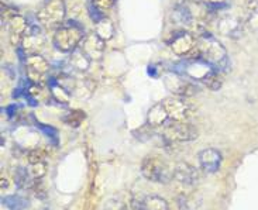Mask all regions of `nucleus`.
I'll list each match as a JSON object with an SVG mask.
<instances>
[{
	"label": "nucleus",
	"instance_id": "nucleus-1",
	"mask_svg": "<svg viewBox=\"0 0 258 210\" xmlns=\"http://www.w3.org/2000/svg\"><path fill=\"white\" fill-rule=\"evenodd\" d=\"M196 45L201 49L203 61L209 63L215 69L223 72L229 66L227 51L222 45V42L216 40L213 35H210L209 33H202L198 37Z\"/></svg>",
	"mask_w": 258,
	"mask_h": 210
},
{
	"label": "nucleus",
	"instance_id": "nucleus-2",
	"mask_svg": "<svg viewBox=\"0 0 258 210\" xmlns=\"http://www.w3.org/2000/svg\"><path fill=\"white\" fill-rule=\"evenodd\" d=\"M84 26L77 20L71 19L68 21H63L62 26L56 28L52 42L55 48L61 52H72L79 47L85 37Z\"/></svg>",
	"mask_w": 258,
	"mask_h": 210
},
{
	"label": "nucleus",
	"instance_id": "nucleus-3",
	"mask_svg": "<svg viewBox=\"0 0 258 210\" xmlns=\"http://www.w3.org/2000/svg\"><path fill=\"white\" fill-rule=\"evenodd\" d=\"M141 174L143 176L155 183H169L172 176V169H169L167 162H164L160 157L147 155L141 162Z\"/></svg>",
	"mask_w": 258,
	"mask_h": 210
},
{
	"label": "nucleus",
	"instance_id": "nucleus-4",
	"mask_svg": "<svg viewBox=\"0 0 258 210\" xmlns=\"http://www.w3.org/2000/svg\"><path fill=\"white\" fill-rule=\"evenodd\" d=\"M67 16V5L63 0H48L44 6L38 10L37 19L42 27L52 30L62 26Z\"/></svg>",
	"mask_w": 258,
	"mask_h": 210
},
{
	"label": "nucleus",
	"instance_id": "nucleus-5",
	"mask_svg": "<svg viewBox=\"0 0 258 210\" xmlns=\"http://www.w3.org/2000/svg\"><path fill=\"white\" fill-rule=\"evenodd\" d=\"M164 137L171 141H194L199 137L196 127L188 121H169L164 126Z\"/></svg>",
	"mask_w": 258,
	"mask_h": 210
},
{
	"label": "nucleus",
	"instance_id": "nucleus-6",
	"mask_svg": "<svg viewBox=\"0 0 258 210\" xmlns=\"http://www.w3.org/2000/svg\"><path fill=\"white\" fill-rule=\"evenodd\" d=\"M49 72V62L41 54L27 55L26 58V74L31 84H44Z\"/></svg>",
	"mask_w": 258,
	"mask_h": 210
},
{
	"label": "nucleus",
	"instance_id": "nucleus-7",
	"mask_svg": "<svg viewBox=\"0 0 258 210\" xmlns=\"http://www.w3.org/2000/svg\"><path fill=\"white\" fill-rule=\"evenodd\" d=\"M44 47H45V35L42 33L41 27L35 24H28L27 31L21 41L23 52L26 55H35L40 54Z\"/></svg>",
	"mask_w": 258,
	"mask_h": 210
},
{
	"label": "nucleus",
	"instance_id": "nucleus-8",
	"mask_svg": "<svg viewBox=\"0 0 258 210\" xmlns=\"http://www.w3.org/2000/svg\"><path fill=\"white\" fill-rule=\"evenodd\" d=\"M162 103L167 109L169 121H188L194 112V109L186 100V98H179V96L167 98Z\"/></svg>",
	"mask_w": 258,
	"mask_h": 210
},
{
	"label": "nucleus",
	"instance_id": "nucleus-9",
	"mask_svg": "<svg viewBox=\"0 0 258 210\" xmlns=\"http://www.w3.org/2000/svg\"><path fill=\"white\" fill-rule=\"evenodd\" d=\"M164 85L168 91L179 98H190L198 92V88L192 81L179 77L176 74H169L164 78Z\"/></svg>",
	"mask_w": 258,
	"mask_h": 210
},
{
	"label": "nucleus",
	"instance_id": "nucleus-10",
	"mask_svg": "<svg viewBox=\"0 0 258 210\" xmlns=\"http://www.w3.org/2000/svg\"><path fill=\"white\" fill-rule=\"evenodd\" d=\"M196 42H198V37H195V34L189 31H178L172 35L168 44L175 55L185 56L195 48Z\"/></svg>",
	"mask_w": 258,
	"mask_h": 210
},
{
	"label": "nucleus",
	"instance_id": "nucleus-11",
	"mask_svg": "<svg viewBox=\"0 0 258 210\" xmlns=\"http://www.w3.org/2000/svg\"><path fill=\"white\" fill-rule=\"evenodd\" d=\"M79 48L89 56L91 61H100L105 54L106 41L102 40L96 33H91L85 35L82 42L79 44Z\"/></svg>",
	"mask_w": 258,
	"mask_h": 210
},
{
	"label": "nucleus",
	"instance_id": "nucleus-12",
	"mask_svg": "<svg viewBox=\"0 0 258 210\" xmlns=\"http://www.w3.org/2000/svg\"><path fill=\"white\" fill-rule=\"evenodd\" d=\"M6 28L7 31H9V40L12 42V45L19 47V45H21L23 37H24L26 31H27L28 23L23 16L16 14V16H13L10 20L7 21Z\"/></svg>",
	"mask_w": 258,
	"mask_h": 210
},
{
	"label": "nucleus",
	"instance_id": "nucleus-13",
	"mask_svg": "<svg viewBox=\"0 0 258 210\" xmlns=\"http://www.w3.org/2000/svg\"><path fill=\"white\" fill-rule=\"evenodd\" d=\"M199 164L201 168L206 172V174H215L220 169L222 165V154L215 150V148H206L199 153Z\"/></svg>",
	"mask_w": 258,
	"mask_h": 210
},
{
	"label": "nucleus",
	"instance_id": "nucleus-14",
	"mask_svg": "<svg viewBox=\"0 0 258 210\" xmlns=\"http://www.w3.org/2000/svg\"><path fill=\"white\" fill-rule=\"evenodd\" d=\"M172 176H174L175 181L183 183V185H195L199 179L198 171L186 162L176 164L175 168L172 169Z\"/></svg>",
	"mask_w": 258,
	"mask_h": 210
},
{
	"label": "nucleus",
	"instance_id": "nucleus-15",
	"mask_svg": "<svg viewBox=\"0 0 258 210\" xmlns=\"http://www.w3.org/2000/svg\"><path fill=\"white\" fill-rule=\"evenodd\" d=\"M134 210H169L167 200L158 195H146L133 200Z\"/></svg>",
	"mask_w": 258,
	"mask_h": 210
},
{
	"label": "nucleus",
	"instance_id": "nucleus-16",
	"mask_svg": "<svg viewBox=\"0 0 258 210\" xmlns=\"http://www.w3.org/2000/svg\"><path fill=\"white\" fill-rule=\"evenodd\" d=\"M217 31L229 37H240L243 33V23L234 16H224L217 23Z\"/></svg>",
	"mask_w": 258,
	"mask_h": 210
},
{
	"label": "nucleus",
	"instance_id": "nucleus-17",
	"mask_svg": "<svg viewBox=\"0 0 258 210\" xmlns=\"http://www.w3.org/2000/svg\"><path fill=\"white\" fill-rule=\"evenodd\" d=\"M169 123V116H168L167 109L164 103H155V105L147 113V126L151 128L157 127H164Z\"/></svg>",
	"mask_w": 258,
	"mask_h": 210
},
{
	"label": "nucleus",
	"instance_id": "nucleus-18",
	"mask_svg": "<svg viewBox=\"0 0 258 210\" xmlns=\"http://www.w3.org/2000/svg\"><path fill=\"white\" fill-rule=\"evenodd\" d=\"M172 17L178 24H182L185 27H192L195 24V17L190 12V7L186 3H179L176 5L172 12Z\"/></svg>",
	"mask_w": 258,
	"mask_h": 210
},
{
	"label": "nucleus",
	"instance_id": "nucleus-19",
	"mask_svg": "<svg viewBox=\"0 0 258 210\" xmlns=\"http://www.w3.org/2000/svg\"><path fill=\"white\" fill-rule=\"evenodd\" d=\"M26 93L27 96L33 102H47L49 99L52 98V92H51V88H47L44 84H31L26 89Z\"/></svg>",
	"mask_w": 258,
	"mask_h": 210
},
{
	"label": "nucleus",
	"instance_id": "nucleus-20",
	"mask_svg": "<svg viewBox=\"0 0 258 210\" xmlns=\"http://www.w3.org/2000/svg\"><path fill=\"white\" fill-rule=\"evenodd\" d=\"M91 59H89V56L85 54L82 49L78 47L75 51H72L71 52L70 56V65L71 68H74L78 72H85V71H88V68L91 66Z\"/></svg>",
	"mask_w": 258,
	"mask_h": 210
},
{
	"label": "nucleus",
	"instance_id": "nucleus-21",
	"mask_svg": "<svg viewBox=\"0 0 258 210\" xmlns=\"http://www.w3.org/2000/svg\"><path fill=\"white\" fill-rule=\"evenodd\" d=\"M114 24H113V21L109 19V17H106L103 16L100 20H98L95 23V33L102 38V40H105V41H109V40H112L113 37H114Z\"/></svg>",
	"mask_w": 258,
	"mask_h": 210
},
{
	"label": "nucleus",
	"instance_id": "nucleus-22",
	"mask_svg": "<svg viewBox=\"0 0 258 210\" xmlns=\"http://www.w3.org/2000/svg\"><path fill=\"white\" fill-rule=\"evenodd\" d=\"M35 181L30 169L27 168H17L14 172V183L19 189H30L35 185Z\"/></svg>",
	"mask_w": 258,
	"mask_h": 210
},
{
	"label": "nucleus",
	"instance_id": "nucleus-23",
	"mask_svg": "<svg viewBox=\"0 0 258 210\" xmlns=\"http://www.w3.org/2000/svg\"><path fill=\"white\" fill-rule=\"evenodd\" d=\"M201 82H202L208 89L216 92L219 91V89L222 88V85H223V75H222V72H220V71H217L213 68V69L210 71L206 77L203 78Z\"/></svg>",
	"mask_w": 258,
	"mask_h": 210
},
{
	"label": "nucleus",
	"instance_id": "nucleus-24",
	"mask_svg": "<svg viewBox=\"0 0 258 210\" xmlns=\"http://www.w3.org/2000/svg\"><path fill=\"white\" fill-rule=\"evenodd\" d=\"M2 202H3V204L9 210H24L28 207L27 199H24V197L21 196H16V195L3 197Z\"/></svg>",
	"mask_w": 258,
	"mask_h": 210
},
{
	"label": "nucleus",
	"instance_id": "nucleus-25",
	"mask_svg": "<svg viewBox=\"0 0 258 210\" xmlns=\"http://www.w3.org/2000/svg\"><path fill=\"white\" fill-rule=\"evenodd\" d=\"M51 92H52V98L55 99L56 102H59V103H68L71 99V95L70 92L67 91L65 88H63L62 85L61 84H52V86H51Z\"/></svg>",
	"mask_w": 258,
	"mask_h": 210
},
{
	"label": "nucleus",
	"instance_id": "nucleus-26",
	"mask_svg": "<svg viewBox=\"0 0 258 210\" xmlns=\"http://www.w3.org/2000/svg\"><path fill=\"white\" fill-rule=\"evenodd\" d=\"M85 117H86V114L82 110H72L67 116H63L62 121L71 127H78L84 121Z\"/></svg>",
	"mask_w": 258,
	"mask_h": 210
},
{
	"label": "nucleus",
	"instance_id": "nucleus-27",
	"mask_svg": "<svg viewBox=\"0 0 258 210\" xmlns=\"http://www.w3.org/2000/svg\"><path fill=\"white\" fill-rule=\"evenodd\" d=\"M116 3V0H92V5L98 7L100 12H107L109 9H112L113 5Z\"/></svg>",
	"mask_w": 258,
	"mask_h": 210
},
{
	"label": "nucleus",
	"instance_id": "nucleus-28",
	"mask_svg": "<svg viewBox=\"0 0 258 210\" xmlns=\"http://www.w3.org/2000/svg\"><path fill=\"white\" fill-rule=\"evenodd\" d=\"M42 160H44V151L41 150H33L28 153L30 164H38V162H42Z\"/></svg>",
	"mask_w": 258,
	"mask_h": 210
},
{
	"label": "nucleus",
	"instance_id": "nucleus-29",
	"mask_svg": "<svg viewBox=\"0 0 258 210\" xmlns=\"http://www.w3.org/2000/svg\"><path fill=\"white\" fill-rule=\"evenodd\" d=\"M245 7L251 16L258 14V0H245Z\"/></svg>",
	"mask_w": 258,
	"mask_h": 210
},
{
	"label": "nucleus",
	"instance_id": "nucleus-30",
	"mask_svg": "<svg viewBox=\"0 0 258 210\" xmlns=\"http://www.w3.org/2000/svg\"><path fill=\"white\" fill-rule=\"evenodd\" d=\"M202 2L209 7H219L224 5V0H202Z\"/></svg>",
	"mask_w": 258,
	"mask_h": 210
}]
</instances>
